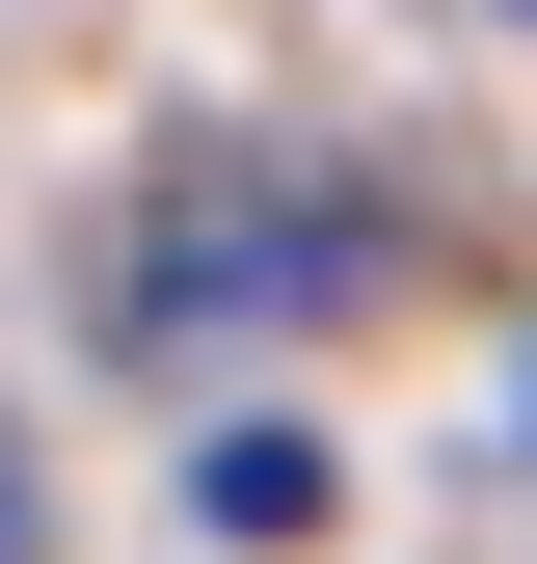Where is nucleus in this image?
I'll return each mask as SVG.
<instances>
[{
  "instance_id": "nucleus-1",
  "label": "nucleus",
  "mask_w": 537,
  "mask_h": 564,
  "mask_svg": "<svg viewBox=\"0 0 537 564\" xmlns=\"http://www.w3.org/2000/svg\"><path fill=\"white\" fill-rule=\"evenodd\" d=\"M242 296H350V216H216V242H134V323H242Z\"/></svg>"
},
{
  "instance_id": "nucleus-2",
  "label": "nucleus",
  "mask_w": 537,
  "mask_h": 564,
  "mask_svg": "<svg viewBox=\"0 0 537 564\" xmlns=\"http://www.w3.org/2000/svg\"><path fill=\"white\" fill-rule=\"evenodd\" d=\"M0 564H54V484H28V431H0Z\"/></svg>"
},
{
  "instance_id": "nucleus-3",
  "label": "nucleus",
  "mask_w": 537,
  "mask_h": 564,
  "mask_svg": "<svg viewBox=\"0 0 537 564\" xmlns=\"http://www.w3.org/2000/svg\"><path fill=\"white\" fill-rule=\"evenodd\" d=\"M511 457H537V403H511Z\"/></svg>"
},
{
  "instance_id": "nucleus-4",
  "label": "nucleus",
  "mask_w": 537,
  "mask_h": 564,
  "mask_svg": "<svg viewBox=\"0 0 537 564\" xmlns=\"http://www.w3.org/2000/svg\"><path fill=\"white\" fill-rule=\"evenodd\" d=\"M511 28H537V0H511Z\"/></svg>"
}]
</instances>
